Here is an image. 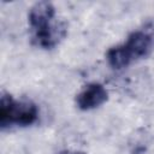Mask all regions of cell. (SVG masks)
<instances>
[{
  "instance_id": "cell-1",
  "label": "cell",
  "mask_w": 154,
  "mask_h": 154,
  "mask_svg": "<svg viewBox=\"0 0 154 154\" xmlns=\"http://www.w3.org/2000/svg\"><path fill=\"white\" fill-rule=\"evenodd\" d=\"M31 41L42 49H52L66 36V25L55 20V7L52 2H36L29 11Z\"/></svg>"
},
{
  "instance_id": "cell-2",
  "label": "cell",
  "mask_w": 154,
  "mask_h": 154,
  "mask_svg": "<svg viewBox=\"0 0 154 154\" xmlns=\"http://www.w3.org/2000/svg\"><path fill=\"white\" fill-rule=\"evenodd\" d=\"M38 118L36 105L29 100H14L10 94L2 93L0 99V126L2 129L11 125L29 126Z\"/></svg>"
},
{
  "instance_id": "cell-3",
  "label": "cell",
  "mask_w": 154,
  "mask_h": 154,
  "mask_svg": "<svg viewBox=\"0 0 154 154\" xmlns=\"http://www.w3.org/2000/svg\"><path fill=\"white\" fill-rule=\"evenodd\" d=\"M130 58L134 60L147 57L154 46V34L149 29H140L132 31L125 43H123Z\"/></svg>"
},
{
  "instance_id": "cell-4",
  "label": "cell",
  "mask_w": 154,
  "mask_h": 154,
  "mask_svg": "<svg viewBox=\"0 0 154 154\" xmlns=\"http://www.w3.org/2000/svg\"><path fill=\"white\" fill-rule=\"evenodd\" d=\"M108 99V91L100 83H90L76 96V103L79 109L89 111L105 103Z\"/></svg>"
},
{
  "instance_id": "cell-5",
  "label": "cell",
  "mask_w": 154,
  "mask_h": 154,
  "mask_svg": "<svg viewBox=\"0 0 154 154\" xmlns=\"http://www.w3.org/2000/svg\"><path fill=\"white\" fill-rule=\"evenodd\" d=\"M106 59H107L108 65L116 70H122L132 63V59L126 52L124 45L111 47L106 53Z\"/></svg>"
},
{
  "instance_id": "cell-6",
  "label": "cell",
  "mask_w": 154,
  "mask_h": 154,
  "mask_svg": "<svg viewBox=\"0 0 154 154\" xmlns=\"http://www.w3.org/2000/svg\"><path fill=\"white\" fill-rule=\"evenodd\" d=\"M73 154H82V153H73Z\"/></svg>"
}]
</instances>
